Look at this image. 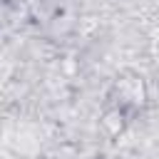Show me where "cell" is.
Masks as SVG:
<instances>
[{
  "instance_id": "6da1fadb",
  "label": "cell",
  "mask_w": 159,
  "mask_h": 159,
  "mask_svg": "<svg viewBox=\"0 0 159 159\" xmlns=\"http://www.w3.org/2000/svg\"><path fill=\"white\" fill-rule=\"evenodd\" d=\"M117 89H119V109L124 112V104H132V107H139L144 102V84L139 77H124L117 82Z\"/></svg>"
}]
</instances>
